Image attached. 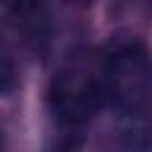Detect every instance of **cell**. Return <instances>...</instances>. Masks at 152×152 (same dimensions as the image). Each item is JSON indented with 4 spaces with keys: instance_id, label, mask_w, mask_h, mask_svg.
Masks as SVG:
<instances>
[{
    "instance_id": "cell-1",
    "label": "cell",
    "mask_w": 152,
    "mask_h": 152,
    "mask_svg": "<svg viewBox=\"0 0 152 152\" xmlns=\"http://www.w3.org/2000/svg\"><path fill=\"white\" fill-rule=\"evenodd\" d=\"M102 100L119 114L135 116L147 107L152 90L150 57L142 40L135 36H119L109 43L102 62V76H97Z\"/></svg>"
},
{
    "instance_id": "cell-2",
    "label": "cell",
    "mask_w": 152,
    "mask_h": 152,
    "mask_svg": "<svg viewBox=\"0 0 152 152\" xmlns=\"http://www.w3.org/2000/svg\"><path fill=\"white\" fill-rule=\"evenodd\" d=\"M48 102L55 121L74 131L88 124L104 100L97 76L83 74L78 69H64L55 74L48 90Z\"/></svg>"
},
{
    "instance_id": "cell-3",
    "label": "cell",
    "mask_w": 152,
    "mask_h": 152,
    "mask_svg": "<svg viewBox=\"0 0 152 152\" xmlns=\"http://www.w3.org/2000/svg\"><path fill=\"white\" fill-rule=\"evenodd\" d=\"M0 7L14 19L33 21V19H38L43 14L45 0H0Z\"/></svg>"
},
{
    "instance_id": "cell-4",
    "label": "cell",
    "mask_w": 152,
    "mask_h": 152,
    "mask_svg": "<svg viewBox=\"0 0 152 152\" xmlns=\"http://www.w3.org/2000/svg\"><path fill=\"white\" fill-rule=\"evenodd\" d=\"M12 86H14V66L5 57H0V95L10 93Z\"/></svg>"
},
{
    "instance_id": "cell-5",
    "label": "cell",
    "mask_w": 152,
    "mask_h": 152,
    "mask_svg": "<svg viewBox=\"0 0 152 152\" xmlns=\"http://www.w3.org/2000/svg\"><path fill=\"white\" fill-rule=\"evenodd\" d=\"M66 2H71V5H78V7H90V5H95L97 0H66Z\"/></svg>"
},
{
    "instance_id": "cell-6",
    "label": "cell",
    "mask_w": 152,
    "mask_h": 152,
    "mask_svg": "<svg viewBox=\"0 0 152 152\" xmlns=\"http://www.w3.org/2000/svg\"><path fill=\"white\" fill-rule=\"evenodd\" d=\"M0 147H2V131H0Z\"/></svg>"
}]
</instances>
